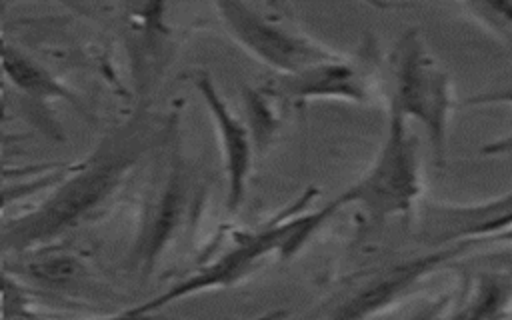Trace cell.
<instances>
[{"instance_id": "1", "label": "cell", "mask_w": 512, "mask_h": 320, "mask_svg": "<svg viewBox=\"0 0 512 320\" xmlns=\"http://www.w3.org/2000/svg\"><path fill=\"white\" fill-rule=\"evenodd\" d=\"M424 194L420 140L408 120L388 106L384 140L366 172L322 210L332 218L346 206H358L374 224L412 218Z\"/></svg>"}, {"instance_id": "2", "label": "cell", "mask_w": 512, "mask_h": 320, "mask_svg": "<svg viewBox=\"0 0 512 320\" xmlns=\"http://www.w3.org/2000/svg\"><path fill=\"white\" fill-rule=\"evenodd\" d=\"M388 106L422 126L436 166L448 152L450 118L458 106L452 78L418 28H408L390 54Z\"/></svg>"}, {"instance_id": "3", "label": "cell", "mask_w": 512, "mask_h": 320, "mask_svg": "<svg viewBox=\"0 0 512 320\" xmlns=\"http://www.w3.org/2000/svg\"><path fill=\"white\" fill-rule=\"evenodd\" d=\"M214 8L232 42L280 76L296 74L340 54L306 34L282 4L216 2Z\"/></svg>"}, {"instance_id": "4", "label": "cell", "mask_w": 512, "mask_h": 320, "mask_svg": "<svg viewBox=\"0 0 512 320\" xmlns=\"http://www.w3.org/2000/svg\"><path fill=\"white\" fill-rule=\"evenodd\" d=\"M476 246L480 244H452L384 266L360 282V286H356L340 304H336L326 320H370L380 316L418 290L422 282L442 270L448 262Z\"/></svg>"}, {"instance_id": "5", "label": "cell", "mask_w": 512, "mask_h": 320, "mask_svg": "<svg viewBox=\"0 0 512 320\" xmlns=\"http://www.w3.org/2000/svg\"><path fill=\"white\" fill-rule=\"evenodd\" d=\"M512 240V190L474 204H426L418 210V242L424 248Z\"/></svg>"}, {"instance_id": "6", "label": "cell", "mask_w": 512, "mask_h": 320, "mask_svg": "<svg viewBox=\"0 0 512 320\" xmlns=\"http://www.w3.org/2000/svg\"><path fill=\"white\" fill-rule=\"evenodd\" d=\"M268 92L296 104L310 100H338L352 104H368L374 96V80L368 60L358 52L338 54L332 60L314 64L296 74L278 76Z\"/></svg>"}, {"instance_id": "7", "label": "cell", "mask_w": 512, "mask_h": 320, "mask_svg": "<svg viewBox=\"0 0 512 320\" xmlns=\"http://www.w3.org/2000/svg\"><path fill=\"white\" fill-rule=\"evenodd\" d=\"M194 86L200 92L218 134L226 176V212L236 214L246 198L256 150L246 124L230 110L212 78L206 72H198L194 76Z\"/></svg>"}, {"instance_id": "8", "label": "cell", "mask_w": 512, "mask_h": 320, "mask_svg": "<svg viewBox=\"0 0 512 320\" xmlns=\"http://www.w3.org/2000/svg\"><path fill=\"white\" fill-rule=\"evenodd\" d=\"M118 176L120 170L114 166H104L82 174L78 180L70 182L64 192H60L46 206V210L30 218L26 226L18 230V236L24 242H30L60 232L64 226H70L94 206H98L100 200L114 188Z\"/></svg>"}, {"instance_id": "9", "label": "cell", "mask_w": 512, "mask_h": 320, "mask_svg": "<svg viewBox=\"0 0 512 320\" xmlns=\"http://www.w3.org/2000/svg\"><path fill=\"white\" fill-rule=\"evenodd\" d=\"M186 194H188V186H186L184 172L180 166H174L160 196L150 208L142 224L140 236L136 240L134 258L144 270H150L158 262L160 254L164 252L174 232L178 230L184 216V208H186Z\"/></svg>"}, {"instance_id": "10", "label": "cell", "mask_w": 512, "mask_h": 320, "mask_svg": "<svg viewBox=\"0 0 512 320\" xmlns=\"http://www.w3.org/2000/svg\"><path fill=\"white\" fill-rule=\"evenodd\" d=\"M512 276L504 270H486L466 286L460 304L446 320H510Z\"/></svg>"}, {"instance_id": "11", "label": "cell", "mask_w": 512, "mask_h": 320, "mask_svg": "<svg viewBox=\"0 0 512 320\" xmlns=\"http://www.w3.org/2000/svg\"><path fill=\"white\" fill-rule=\"evenodd\" d=\"M244 108H246V128L250 132L256 154L266 152L274 134L280 126V114L272 104V94L262 90L246 88L244 90Z\"/></svg>"}, {"instance_id": "12", "label": "cell", "mask_w": 512, "mask_h": 320, "mask_svg": "<svg viewBox=\"0 0 512 320\" xmlns=\"http://www.w3.org/2000/svg\"><path fill=\"white\" fill-rule=\"evenodd\" d=\"M4 70L12 78L14 84H18L22 90L36 94V96H52V94H64V90L34 62L18 56L8 54L4 56Z\"/></svg>"}, {"instance_id": "13", "label": "cell", "mask_w": 512, "mask_h": 320, "mask_svg": "<svg viewBox=\"0 0 512 320\" xmlns=\"http://www.w3.org/2000/svg\"><path fill=\"white\" fill-rule=\"evenodd\" d=\"M28 272L46 282H66L78 276L80 264L72 254L48 252L30 260Z\"/></svg>"}, {"instance_id": "14", "label": "cell", "mask_w": 512, "mask_h": 320, "mask_svg": "<svg viewBox=\"0 0 512 320\" xmlns=\"http://www.w3.org/2000/svg\"><path fill=\"white\" fill-rule=\"evenodd\" d=\"M462 8L472 12L476 20L500 34L504 42L512 46V2H474L462 4Z\"/></svg>"}, {"instance_id": "15", "label": "cell", "mask_w": 512, "mask_h": 320, "mask_svg": "<svg viewBox=\"0 0 512 320\" xmlns=\"http://www.w3.org/2000/svg\"><path fill=\"white\" fill-rule=\"evenodd\" d=\"M450 304H452V294L436 296L432 300H426L418 308H414L404 320H446Z\"/></svg>"}, {"instance_id": "16", "label": "cell", "mask_w": 512, "mask_h": 320, "mask_svg": "<svg viewBox=\"0 0 512 320\" xmlns=\"http://www.w3.org/2000/svg\"><path fill=\"white\" fill-rule=\"evenodd\" d=\"M494 104H510L512 106V84L474 94L462 102V106H494Z\"/></svg>"}, {"instance_id": "17", "label": "cell", "mask_w": 512, "mask_h": 320, "mask_svg": "<svg viewBox=\"0 0 512 320\" xmlns=\"http://www.w3.org/2000/svg\"><path fill=\"white\" fill-rule=\"evenodd\" d=\"M46 184H50V178H42V180H36V182H28V184H18V186H12V188H6L0 192V212L12 204L14 200L18 198H24L28 194H34V190H40L44 188Z\"/></svg>"}, {"instance_id": "18", "label": "cell", "mask_w": 512, "mask_h": 320, "mask_svg": "<svg viewBox=\"0 0 512 320\" xmlns=\"http://www.w3.org/2000/svg\"><path fill=\"white\" fill-rule=\"evenodd\" d=\"M286 310H270V312H266V314H260V316H256V318H252V320H284L286 318Z\"/></svg>"}]
</instances>
